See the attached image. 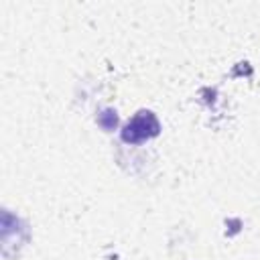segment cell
<instances>
[{
	"instance_id": "6da1fadb",
	"label": "cell",
	"mask_w": 260,
	"mask_h": 260,
	"mask_svg": "<svg viewBox=\"0 0 260 260\" xmlns=\"http://www.w3.org/2000/svg\"><path fill=\"white\" fill-rule=\"evenodd\" d=\"M158 130H160V124H158L156 116L152 112H148V110H140L122 128V140L130 142V144H138L142 140H148V138L156 136Z\"/></svg>"
},
{
	"instance_id": "7a4b0ae2",
	"label": "cell",
	"mask_w": 260,
	"mask_h": 260,
	"mask_svg": "<svg viewBox=\"0 0 260 260\" xmlns=\"http://www.w3.org/2000/svg\"><path fill=\"white\" fill-rule=\"evenodd\" d=\"M98 122L106 128V130H112L114 126H116V122H118V118H116V112H112V110H104L100 116H98Z\"/></svg>"
}]
</instances>
